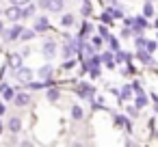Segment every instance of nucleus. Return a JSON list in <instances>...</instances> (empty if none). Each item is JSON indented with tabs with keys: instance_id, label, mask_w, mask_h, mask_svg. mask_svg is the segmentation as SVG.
<instances>
[{
	"instance_id": "f257e3e1",
	"label": "nucleus",
	"mask_w": 158,
	"mask_h": 147,
	"mask_svg": "<svg viewBox=\"0 0 158 147\" xmlns=\"http://www.w3.org/2000/svg\"><path fill=\"white\" fill-rule=\"evenodd\" d=\"M22 31H24V26H22V24H13L9 31H5V33H2V37H5V41H13V39H20Z\"/></svg>"
},
{
	"instance_id": "f03ea898",
	"label": "nucleus",
	"mask_w": 158,
	"mask_h": 147,
	"mask_svg": "<svg viewBox=\"0 0 158 147\" xmlns=\"http://www.w3.org/2000/svg\"><path fill=\"white\" fill-rule=\"evenodd\" d=\"M78 95L85 97V100H89V102H93V100H95V89H93L89 82H82V84L78 87Z\"/></svg>"
},
{
	"instance_id": "7ed1b4c3",
	"label": "nucleus",
	"mask_w": 158,
	"mask_h": 147,
	"mask_svg": "<svg viewBox=\"0 0 158 147\" xmlns=\"http://www.w3.org/2000/svg\"><path fill=\"white\" fill-rule=\"evenodd\" d=\"M15 80L28 84V82L33 80V69H28V67H20V69H15Z\"/></svg>"
},
{
	"instance_id": "20e7f679",
	"label": "nucleus",
	"mask_w": 158,
	"mask_h": 147,
	"mask_svg": "<svg viewBox=\"0 0 158 147\" xmlns=\"http://www.w3.org/2000/svg\"><path fill=\"white\" fill-rule=\"evenodd\" d=\"M145 28H147V18H145V15H143V18H134V20H132V33L141 35Z\"/></svg>"
},
{
	"instance_id": "39448f33",
	"label": "nucleus",
	"mask_w": 158,
	"mask_h": 147,
	"mask_svg": "<svg viewBox=\"0 0 158 147\" xmlns=\"http://www.w3.org/2000/svg\"><path fill=\"white\" fill-rule=\"evenodd\" d=\"M41 52H44V56H46L48 61H52V59L56 56V43H54L52 39H50V41H46V43H44V50H41Z\"/></svg>"
},
{
	"instance_id": "423d86ee",
	"label": "nucleus",
	"mask_w": 158,
	"mask_h": 147,
	"mask_svg": "<svg viewBox=\"0 0 158 147\" xmlns=\"http://www.w3.org/2000/svg\"><path fill=\"white\" fill-rule=\"evenodd\" d=\"M22 18V7H18V5H11V9H7V20H11V22H18Z\"/></svg>"
},
{
	"instance_id": "0eeeda50",
	"label": "nucleus",
	"mask_w": 158,
	"mask_h": 147,
	"mask_svg": "<svg viewBox=\"0 0 158 147\" xmlns=\"http://www.w3.org/2000/svg\"><path fill=\"white\" fill-rule=\"evenodd\" d=\"M48 28H50L48 18H46V15H39V18L35 20V31H37V33H46Z\"/></svg>"
},
{
	"instance_id": "6e6552de",
	"label": "nucleus",
	"mask_w": 158,
	"mask_h": 147,
	"mask_svg": "<svg viewBox=\"0 0 158 147\" xmlns=\"http://www.w3.org/2000/svg\"><path fill=\"white\" fill-rule=\"evenodd\" d=\"M9 67L11 69H20L22 67V54L20 52H11L9 54Z\"/></svg>"
},
{
	"instance_id": "1a4fd4ad",
	"label": "nucleus",
	"mask_w": 158,
	"mask_h": 147,
	"mask_svg": "<svg viewBox=\"0 0 158 147\" xmlns=\"http://www.w3.org/2000/svg\"><path fill=\"white\" fill-rule=\"evenodd\" d=\"M52 71H54V65H44L41 69H37V76H39V78H44V80H50Z\"/></svg>"
},
{
	"instance_id": "9d476101",
	"label": "nucleus",
	"mask_w": 158,
	"mask_h": 147,
	"mask_svg": "<svg viewBox=\"0 0 158 147\" xmlns=\"http://www.w3.org/2000/svg\"><path fill=\"white\" fill-rule=\"evenodd\" d=\"M63 5H65V0H50L48 11H50V13H61V11H63Z\"/></svg>"
},
{
	"instance_id": "9b49d317",
	"label": "nucleus",
	"mask_w": 158,
	"mask_h": 147,
	"mask_svg": "<svg viewBox=\"0 0 158 147\" xmlns=\"http://www.w3.org/2000/svg\"><path fill=\"white\" fill-rule=\"evenodd\" d=\"M13 102H15V106H26V104L31 102V95H28V93H15Z\"/></svg>"
},
{
	"instance_id": "f8f14e48",
	"label": "nucleus",
	"mask_w": 158,
	"mask_h": 147,
	"mask_svg": "<svg viewBox=\"0 0 158 147\" xmlns=\"http://www.w3.org/2000/svg\"><path fill=\"white\" fill-rule=\"evenodd\" d=\"M102 61L106 63L108 69H115V65H117V61L113 59V50H110V52H104V54H102Z\"/></svg>"
},
{
	"instance_id": "ddd939ff",
	"label": "nucleus",
	"mask_w": 158,
	"mask_h": 147,
	"mask_svg": "<svg viewBox=\"0 0 158 147\" xmlns=\"http://www.w3.org/2000/svg\"><path fill=\"white\" fill-rule=\"evenodd\" d=\"M136 56H139V61L141 63H145V65H149L152 63V56H149V52L143 48V50H136Z\"/></svg>"
},
{
	"instance_id": "4468645a",
	"label": "nucleus",
	"mask_w": 158,
	"mask_h": 147,
	"mask_svg": "<svg viewBox=\"0 0 158 147\" xmlns=\"http://www.w3.org/2000/svg\"><path fill=\"white\" fill-rule=\"evenodd\" d=\"M119 97L126 102V100H130L132 97V84H123L121 87V91H119Z\"/></svg>"
},
{
	"instance_id": "2eb2a0df",
	"label": "nucleus",
	"mask_w": 158,
	"mask_h": 147,
	"mask_svg": "<svg viewBox=\"0 0 158 147\" xmlns=\"http://www.w3.org/2000/svg\"><path fill=\"white\" fill-rule=\"evenodd\" d=\"M20 128H22V121H20L18 117H11V121H9V130H11L13 134H18V132H20Z\"/></svg>"
},
{
	"instance_id": "dca6fc26",
	"label": "nucleus",
	"mask_w": 158,
	"mask_h": 147,
	"mask_svg": "<svg viewBox=\"0 0 158 147\" xmlns=\"http://www.w3.org/2000/svg\"><path fill=\"white\" fill-rule=\"evenodd\" d=\"M145 106H147V95L143 91H139L136 93V108H145Z\"/></svg>"
},
{
	"instance_id": "f3484780",
	"label": "nucleus",
	"mask_w": 158,
	"mask_h": 147,
	"mask_svg": "<svg viewBox=\"0 0 158 147\" xmlns=\"http://www.w3.org/2000/svg\"><path fill=\"white\" fill-rule=\"evenodd\" d=\"M35 35H37V31H35V28H33V31L24 28V31H22V35H20V39H22V41H31V39H33Z\"/></svg>"
},
{
	"instance_id": "a211bd4d",
	"label": "nucleus",
	"mask_w": 158,
	"mask_h": 147,
	"mask_svg": "<svg viewBox=\"0 0 158 147\" xmlns=\"http://www.w3.org/2000/svg\"><path fill=\"white\" fill-rule=\"evenodd\" d=\"M74 22H76V18H74L72 13H65V15L61 18V24H63V26H74Z\"/></svg>"
},
{
	"instance_id": "6ab92c4d",
	"label": "nucleus",
	"mask_w": 158,
	"mask_h": 147,
	"mask_svg": "<svg viewBox=\"0 0 158 147\" xmlns=\"http://www.w3.org/2000/svg\"><path fill=\"white\" fill-rule=\"evenodd\" d=\"M2 97H5V100H13V97H15V91H13L11 87L2 84Z\"/></svg>"
},
{
	"instance_id": "aec40b11",
	"label": "nucleus",
	"mask_w": 158,
	"mask_h": 147,
	"mask_svg": "<svg viewBox=\"0 0 158 147\" xmlns=\"http://www.w3.org/2000/svg\"><path fill=\"white\" fill-rule=\"evenodd\" d=\"M72 119H76V121H78V119H82V108H80L78 104H74V106H72Z\"/></svg>"
},
{
	"instance_id": "412c9836",
	"label": "nucleus",
	"mask_w": 158,
	"mask_h": 147,
	"mask_svg": "<svg viewBox=\"0 0 158 147\" xmlns=\"http://www.w3.org/2000/svg\"><path fill=\"white\" fill-rule=\"evenodd\" d=\"M35 9H37L35 5H28L26 9H22V18H33L35 15Z\"/></svg>"
},
{
	"instance_id": "4be33fe9",
	"label": "nucleus",
	"mask_w": 158,
	"mask_h": 147,
	"mask_svg": "<svg viewBox=\"0 0 158 147\" xmlns=\"http://www.w3.org/2000/svg\"><path fill=\"white\" fill-rule=\"evenodd\" d=\"M143 15H145V18H152V15H154V5H152V2H145V7H143Z\"/></svg>"
},
{
	"instance_id": "5701e85b",
	"label": "nucleus",
	"mask_w": 158,
	"mask_h": 147,
	"mask_svg": "<svg viewBox=\"0 0 158 147\" xmlns=\"http://www.w3.org/2000/svg\"><path fill=\"white\" fill-rule=\"evenodd\" d=\"M59 97H61L59 89H50V91H48V100H50V102H56Z\"/></svg>"
},
{
	"instance_id": "b1692460",
	"label": "nucleus",
	"mask_w": 158,
	"mask_h": 147,
	"mask_svg": "<svg viewBox=\"0 0 158 147\" xmlns=\"http://www.w3.org/2000/svg\"><path fill=\"white\" fill-rule=\"evenodd\" d=\"M91 13H93V7H91V5L87 2V0H85V5H82V15H85V18H89Z\"/></svg>"
},
{
	"instance_id": "393cba45",
	"label": "nucleus",
	"mask_w": 158,
	"mask_h": 147,
	"mask_svg": "<svg viewBox=\"0 0 158 147\" xmlns=\"http://www.w3.org/2000/svg\"><path fill=\"white\" fill-rule=\"evenodd\" d=\"M102 22H104V24H110V22H113V11H110V9H106V11H104Z\"/></svg>"
},
{
	"instance_id": "a878e982",
	"label": "nucleus",
	"mask_w": 158,
	"mask_h": 147,
	"mask_svg": "<svg viewBox=\"0 0 158 147\" xmlns=\"http://www.w3.org/2000/svg\"><path fill=\"white\" fill-rule=\"evenodd\" d=\"M108 43H110V50H113V52L119 50V41H117L115 37H110V35H108Z\"/></svg>"
},
{
	"instance_id": "bb28decb",
	"label": "nucleus",
	"mask_w": 158,
	"mask_h": 147,
	"mask_svg": "<svg viewBox=\"0 0 158 147\" xmlns=\"http://www.w3.org/2000/svg\"><path fill=\"white\" fill-rule=\"evenodd\" d=\"M145 50L152 54V52H156V50H158V43H156V41H147V43H145Z\"/></svg>"
},
{
	"instance_id": "cd10ccee",
	"label": "nucleus",
	"mask_w": 158,
	"mask_h": 147,
	"mask_svg": "<svg viewBox=\"0 0 158 147\" xmlns=\"http://www.w3.org/2000/svg\"><path fill=\"white\" fill-rule=\"evenodd\" d=\"M102 41H104V37H102V35H100V37H93V39H91L93 48H100V46H102Z\"/></svg>"
},
{
	"instance_id": "c85d7f7f",
	"label": "nucleus",
	"mask_w": 158,
	"mask_h": 147,
	"mask_svg": "<svg viewBox=\"0 0 158 147\" xmlns=\"http://www.w3.org/2000/svg\"><path fill=\"white\" fill-rule=\"evenodd\" d=\"M134 43H136V50H143V48H145V43H147V41H145V39H143V37H136V41H134Z\"/></svg>"
},
{
	"instance_id": "c756f323",
	"label": "nucleus",
	"mask_w": 158,
	"mask_h": 147,
	"mask_svg": "<svg viewBox=\"0 0 158 147\" xmlns=\"http://www.w3.org/2000/svg\"><path fill=\"white\" fill-rule=\"evenodd\" d=\"M74 65H76V61H74V59H72V61H69V59H67V61H65V63H63V69H72V67H74Z\"/></svg>"
},
{
	"instance_id": "7c9ffc66",
	"label": "nucleus",
	"mask_w": 158,
	"mask_h": 147,
	"mask_svg": "<svg viewBox=\"0 0 158 147\" xmlns=\"http://www.w3.org/2000/svg\"><path fill=\"white\" fill-rule=\"evenodd\" d=\"M110 11H113V18H123V11H121L119 7H117V9H110Z\"/></svg>"
},
{
	"instance_id": "2f4dec72",
	"label": "nucleus",
	"mask_w": 158,
	"mask_h": 147,
	"mask_svg": "<svg viewBox=\"0 0 158 147\" xmlns=\"http://www.w3.org/2000/svg\"><path fill=\"white\" fill-rule=\"evenodd\" d=\"M130 35H132V28H121V37L123 39H128Z\"/></svg>"
},
{
	"instance_id": "473e14b6",
	"label": "nucleus",
	"mask_w": 158,
	"mask_h": 147,
	"mask_svg": "<svg viewBox=\"0 0 158 147\" xmlns=\"http://www.w3.org/2000/svg\"><path fill=\"white\" fill-rule=\"evenodd\" d=\"M98 31H100V35H102L104 39H108V31H106V26H100Z\"/></svg>"
},
{
	"instance_id": "72a5a7b5",
	"label": "nucleus",
	"mask_w": 158,
	"mask_h": 147,
	"mask_svg": "<svg viewBox=\"0 0 158 147\" xmlns=\"http://www.w3.org/2000/svg\"><path fill=\"white\" fill-rule=\"evenodd\" d=\"M89 71H91V78H98L100 76V67H91Z\"/></svg>"
},
{
	"instance_id": "f704fd0d",
	"label": "nucleus",
	"mask_w": 158,
	"mask_h": 147,
	"mask_svg": "<svg viewBox=\"0 0 158 147\" xmlns=\"http://www.w3.org/2000/svg\"><path fill=\"white\" fill-rule=\"evenodd\" d=\"M9 2H11V5H18V7H22V5H26V2H28V0H9Z\"/></svg>"
},
{
	"instance_id": "c9c22d12",
	"label": "nucleus",
	"mask_w": 158,
	"mask_h": 147,
	"mask_svg": "<svg viewBox=\"0 0 158 147\" xmlns=\"http://www.w3.org/2000/svg\"><path fill=\"white\" fill-rule=\"evenodd\" d=\"M128 115H130V117H136V108L130 106V108H128Z\"/></svg>"
},
{
	"instance_id": "e433bc0d",
	"label": "nucleus",
	"mask_w": 158,
	"mask_h": 147,
	"mask_svg": "<svg viewBox=\"0 0 158 147\" xmlns=\"http://www.w3.org/2000/svg\"><path fill=\"white\" fill-rule=\"evenodd\" d=\"M48 5H50V0H39V7H44V9H48Z\"/></svg>"
},
{
	"instance_id": "4c0bfd02",
	"label": "nucleus",
	"mask_w": 158,
	"mask_h": 147,
	"mask_svg": "<svg viewBox=\"0 0 158 147\" xmlns=\"http://www.w3.org/2000/svg\"><path fill=\"white\" fill-rule=\"evenodd\" d=\"M5 33V24H2V20H0V35Z\"/></svg>"
},
{
	"instance_id": "58836bf2",
	"label": "nucleus",
	"mask_w": 158,
	"mask_h": 147,
	"mask_svg": "<svg viewBox=\"0 0 158 147\" xmlns=\"http://www.w3.org/2000/svg\"><path fill=\"white\" fill-rule=\"evenodd\" d=\"M5 110H7V108H5V104H0V115H5Z\"/></svg>"
},
{
	"instance_id": "ea45409f",
	"label": "nucleus",
	"mask_w": 158,
	"mask_h": 147,
	"mask_svg": "<svg viewBox=\"0 0 158 147\" xmlns=\"http://www.w3.org/2000/svg\"><path fill=\"white\" fill-rule=\"evenodd\" d=\"M0 132H2V121H0Z\"/></svg>"
},
{
	"instance_id": "a19ab883",
	"label": "nucleus",
	"mask_w": 158,
	"mask_h": 147,
	"mask_svg": "<svg viewBox=\"0 0 158 147\" xmlns=\"http://www.w3.org/2000/svg\"><path fill=\"white\" fill-rule=\"evenodd\" d=\"M0 15H2V9H0Z\"/></svg>"
},
{
	"instance_id": "79ce46f5",
	"label": "nucleus",
	"mask_w": 158,
	"mask_h": 147,
	"mask_svg": "<svg viewBox=\"0 0 158 147\" xmlns=\"http://www.w3.org/2000/svg\"><path fill=\"white\" fill-rule=\"evenodd\" d=\"M145 2H152V0H145Z\"/></svg>"
},
{
	"instance_id": "37998d69",
	"label": "nucleus",
	"mask_w": 158,
	"mask_h": 147,
	"mask_svg": "<svg viewBox=\"0 0 158 147\" xmlns=\"http://www.w3.org/2000/svg\"><path fill=\"white\" fill-rule=\"evenodd\" d=\"M82 2H85V0H82Z\"/></svg>"
}]
</instances>
